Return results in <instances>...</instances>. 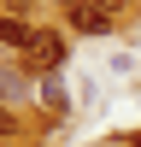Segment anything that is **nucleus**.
<instances>
[{
    "label": "nucleus",
    "instance_id": "obj_1",
    "mask_svg": "<svg viewBox=\"0 0 141 147\" xmlns=\"http://www.w3.org/2000/svg\"><path fill=\"white\" fill-rule=\"evenodd\" d=\"M30 59L41 71H53V65H65V41H59L53 30H35V47H30Z\"/></svg>",
    "mask_w": 141,
    "mask_h": 147
},
{
    "label": "nucleus",
    "instance_id": "obj_2",
    "mask_svg": "<svg viewBox=\"0 0 141 147\" xmlns=\"http://www.w3.org/2000/svg\"><path fill=\"white\" fill-rule=\"evenodd\" d=\"M0 41L18 47V53H30V47H35V24H23V18H12V12H0Z\"/></svg>",
    "mask_w": 141,
    "mask_h": 147
},
{
    "label": "nucleus",
    "instance_id": "obj_3",
    "mask_svg": "<svg viewBox=\"0 0 141 147\" xmlns=\"http://www.w3.org/2000/svg\"><path fill=\"white\" fill-rule=\"evenodd\" d=\"M70 24H77L82 35H106V30H112V18H106V12H94L88 0H77V6H70Z\"/></svg>",
    "mask_w": 141,
    "mask_h": 147
},
{
    "label": "nucleus",
    "instance_id": "obj_4",
    "mask_svg": "<svg viewBox=\"0 0 141 147\" xmlns=\"http://www.w3.org/2000/svg\"><path fill=\"white\" fill-rule=\"evenodd\" d=\"M23 94H30V77H23V71H6V65H0V106H6V100L18 106Z\"/></svg>",
    "mask_w": 141,
    "mask_h": 147
},
{
    "label": "nucleus",
    "instance_id": "obj_5",
    "mask_svg": "<svg viewBox=\"0 0 141 147\" xmlns=\"http://www.w3.org/2000/svg\"><path fill=\"white\" fill-rule=\"evenodd\" d=\"M88 6H94V12H106V18H112V12L124 6V0H88Z\"/></svg>",
    "mask_w": 141,
    "mask_h": 147
},
{
    "label": "nucleus",
    "instance_id": "obj_6",
    "mask_svg": "<svg viewBox=\"0 0 141 147\" xmlns=\"http://www.w3.org/2000/svg\"><path fill=\"white\" fill-rule=\"evenodd\" d=\"M12 129H18V124H12V112L0 106V136H12Z\"/></svg>",
    "mask_w": 141,
    "mask_h": 147
},
{
    "label": "nucleus",
    "instance_id": "obj_7",
    "mask_svg": "<svg viewBox=\"0 0 141 147\" xmlns=\"http://www.w3.org/2000/svg\"><path fill=\"white\" fill-rule=\"evenodd\" d=\"M23 6H30V0H6V12H12V18H18V12H23Z\"/></svg>",
    "mask_w": 141,
    "mask_h": 147
},
{
    "label": "nucleus",
    "instance_id": "obj_8",
    "mask_svg": "<svg viewBox=\"0 0 141 147\" xmlns=\"http://www.w3.org/2000/svg\"><path fill=\"white\" fill-rule=\"evenodd\" d=\"M65 6H77V0H65Z\"/></svg>",
    "mask_w": 141,
    "mask_h": 147
}]
</instances>
